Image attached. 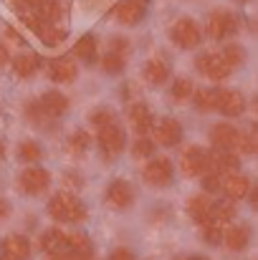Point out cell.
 <instances>
[{
  "label": "cell",
  "instance_id": "f35d334b",
  "mask_svg": "<svg viewBox=\"0 0 258 260\" xmlns=\"http://www.w3.org/2000/svg\"><path fill=\"white\" fill-rule=\"evenodd\" d=\"M86 147H89V134H86V132H76V134L71 137V149H74V152H84Z\"/></svg>",
  "mask_w": 258,
  "mask_h": 260
},
{
  "label": "cell",
  "instance_id": "9c48e42d",
  "mask_svg": "<svg viewBox=\"0 0 258 260\" xmlns=\"http://www.w3.org/2000/svg\"><path fill=\"white\" fill-rule=\"evenodd\" d=\"M48 182H51V177L43 167H28L20 174V187H23L25 194H41L48 187Z\"/></svg>",
  "mask_w": 258,
  "mask_h": 260
},
{
  "label": "cell",
  "instance_id": "ac0fdd59",
  "mask_svg": "<svg viewBox=\"0 0 258 260\" xmlns=\"http://www.w3.org/2000/svg\"><path fill=\"white\" fill-rule=\"evenodd\" d=\"M220 187L228 194V200H243L251 192V179L246 174H231L228 179H223Z\"/></svg>",
  "mask_w": 258,
  "mask_h": 260
},
{
  "label": "cell",
  "instance_id": "6da1fadb",
  "mask_svg": "<svg viewBox=\"0 0 258 260\" xmlns=\"http://www.w3.org/2000/svg\"><path fill=\"white\" fill-rule=\"evenodd\" d=\"M48 215H51L53 220H59V222H81L86 217V210L74 194L59 192V194H53L51 202H48Z\"/></svg>",
  "mask_w": 258,
  "mask_h": 260
},
{
  "label": "cell",
  "instance_id": "c3c4849f",
  "mask_svg": "<svg viewBox=\"0 0 258 260\" xmlns=\"http://www.w3.org/2000/svg\"><path fill=\"white\" fill-rule=\"evenodd\" d=\"M137 3H142V5H145V3H147V0H137Z\"/></svg>",
  "mask_w": 258,
  "mask_h": 260
},
{
  "label": "cell",
  "instance_id": "ffe728a7",
  "mask_svg": "<svg viewBox=\"0 0 258 260\" xmlns=\"http://www.w3.org/2000/svg\"><path fill=\"white\" fill-rule=\"evenodd\" d=\"M210 200L205 194H195L187 200V215L197 222V225H208L210 222Z\"/></svg>",
  "mask_w": 258,
  "mask_h": 260
},
{
  "label": "cell",
  "instance_id": "ba28073f",
  "mask_svg": "<svg viewBox=\"0 0 258 260\" xmlns=\"http://www.w3.org/2000/svg\"><path fill=\"white\" fill-rule=\"evenodd\" d=\"M106 202L117 210H127L132 202H134V189L127 179H114L109 187H106Z\"/></svg>",
  "mask_w": 258,
  "mask_h": 260
},
{
  "label": "cell",
  "instance_id": "8d00e7d4",
  "mask_svg": "<svg viewBox=\"0 0 258 260\" xmlns=\"http://www.w3.org/2000/svg\"><path fill=\"white\" fill-rule=\"evenodd\" d=\"M205 228V243H210V245H218L220 240H223V230H220V225H213V222H208V225H203Z\"/></svg>",
  "mask_w": 258,
  "mask_h": 260
},
{
  "label": "cell",
  "instance_id": "603a6c76",
  "mask_svg": "<svg viewBox=\"0 0 258 260\" xmlns=\"http://www.w3.org/2000/svg\"><path fill=\"white\" fill-rule=\"evenodd\" d=\"M38 63H41V58H38L36 53H23V56H18V58L13 61L15 76H20V79H28L31 74H36V71H38Z\"/></svg>",
  "mask_w": 258,
  "mask_h": 260
},
{
  "label": "cell",
  "instance_id": "7402d4cb",
  "mask_svg": "<svg viewBox=\"0 0 258 260\" xmlns=\"http://www.w3.org/2000/svg\"><path fill=\"white\" fill-rule=\"evenodd\" d=\"M142 15H145V5L137 3V0H122L117 5V18L124 25H134L137 20H142Z\"/></svg>",
  "mask_w": 258,
  "mask_h": 260
},
{
  "label": "cell",
  "instance_id": "cb8c5ba5",
  "mask_svg": "<svg viewBox=\"0 0 258 260\" xmlns=\"http://www.w3.org/2000/svg\"><path fill=\"white\" fill-rule=\"evenodd\" d=\"M233 217H236L233 202H215V205H210V222L213 225H225Z\"/></svg>",
  "mask_w": 258,
  "mask_h": 260
},
{
  "label": "cell",
  "instance_id": "ee69618b",
  "mask_svg": "<svg viewBox=\"0 0 258 260\" xmlns=\"http://www.w3.org/2000/svg\"><path fill=\"white\" fill-rule=\"evenodd\" d=\"M48 260H91L84 255H74V253H61V255H48Z\"/></svg>",
  "mask_w": 258,
  "mask_h": 260
},
{
  "label": "cell",
  "instance_id": "7c38bea8",
  "mask_svg": "<svg viewBox=\"0 0 258 260\" xmlns=\"http://www.w3.org/2000/svg\"><path fill=\"white\" fill-rule=\"evenodd\" d=\"M127 116H129V121H132V126H134L137 134H147V132L155 129V116H152V111H150L147 104H132L129 111H127Z\"/></svg>",
  "mask_w": 258,
  "mask_h": 260
},
{
  "label": "cell",
  "instance_id": "f546056e",
  "mask_svg": "<svg viewBox=\"0 0 258 260\" xmlns=\"http://www.w3.org/2000/svg\"><path fill=\"white\" fill-rule=\"evenodd\" d=\"M76 56H79L81 61H94V58H96V43H94L91 36H81V38L76 41Z\"/></svg>",
  "mask_w": 258,
  "mask_h": 260
},
{
  "label": "cell",
  "instance_id": "d6a6232c",
  "mask_svg": "<svg viewBox=\"0 0 258 260\" xmlns=\"http://www.w3.org/2000/svg\"><path fill=\"white\" fill-rule=\"evenodd\" d=\"M18 154H20L23 162H38L41 159V147L36 142H23L20 149H18Z\"/></svg>",
  "mask_w": 258,
  "mask_h": 260
},
{
  "label": "cell",
  "instance_id": "8992f818",
  "mask_svg": "<svg viewBox=\"0 0 258 260\" xmlns=\"http://www.w3.org/2000/svg\"><path fill=\"white\" fill-rule=\"evenodd\" d=\"M145 182L152 184V187H167L172 182V162L165 157H157L152 162H147L145 167Z\"/></svg>",
  "mask_w": 258,
  "mask_h": 260
},
{
  "label": "cell",
  "instance_id": "ab89813d",
  "mask_svg": "<svg viewBox=\"0 0 258 260\" xmlns=\"http://www.w3.org/2000/svg\"><path fill=\"white\" fill-rule=\"evenodd\" d=\"M23 23H25V25H28L33 33H41V30H43V25H46V23H43L38 15H28V13L23 15Z\"/></svg>",
  "mask_w": 258,
  "mask_h": 260
},
{
  "label": "cell",
  "instance_id": "484cf974",
  "mask_svg": "<svg viewBox=\"0 0 258 260\" xmlns=\"http://www.w3.org/2000/svg\"><path fill=\"white\" fill-rule=\"evenodd\" d=\"M195 106H197L200 111L218 109V88H197V93H195Z\"/></svg>",
  "mask_w": 258,
  "mask_h": 260
},
{
  "label": "cell",
  "instance_id": "52a82bcc",
  "mask_svg": "<svg viewBox=\"0 0 258 260\" xmlns=\"http://www.w3.org/2000/svg\"><path fill=\"white\" fill-rule=\"evenodd\" d=\"M236 28H238V20H236V15L228 13V10H218V13H213L210 20H208V36H210L213 41H220V38L236 33Z\"/></svg>",
  "mask_w": 258,
  "mask_h": 260
},
{
  "label": "cell",
  "instance_id": "4dcf8cb0",
  "mask_svg": "<svg viewBox=\"0 0 258 260\" xmlns=\"http://www.w3.org/2000/svg\"><path fill=\"white\" fill-rule=\"evenodd\" d=\"M101 66H104V71L106 74H122L124 71V58H122V53H106L104 58H101Z\"/></svg>",
  "mask_w": 258,
  "mask_h": 260
},
{
  "label": "cell",
  "instance_id": "7a4b0ae2",
  "mask_svg": "<svg viewBox=\"0 0 258 260\" xmlns=\"http://www.w3.org/2000/svg\"><path fill=\"white\" fill-rule=\"evenodd\" d=\"M172 41L180 46V48H195L200 43V28L192 18H180L170 30Z\"/></svg>",
  "mask_w": 258,
  "mask_h": 260
},
{
  "label": "cell",
  "instance_id": "5b68a950",
  "mask_svg": "<svg viewBox=\"0 0 258 260\" xmlns=\"http://www.w3.org/2000/svg\"><path fill=\"white\" fill-rule=\"evenodd\" d=\"M99 144L104 149L106 157H117L122 149H124V129L119 124H106L99 129Z\"/></svg>",
  "mask_w": 258,
  "mask_h": 260
},
{
  "label": "cell",
  "instance_id": "1f68e13d",
  "mask_svg": "<svg viewBox=\"0 0 258 260\" xmlns=\"http://www.w3.org/2000/svg\"><path fill=\"white\" fill-rule=\"evenodd\" d=\"M38 36L43 38V43H46V46H56V43H61V41L66 38V33H64V30H59L56 25H43V30H41Z\"/></svg>",
  "mask_w": 258,
  "mask_h": 260
},
{
  "label": "cell",
  "instance_id": "e0dca14e",
  "mask_svg": "<svg viewBox=\"0 0 258 260\" xmlns=\"http://www.w3.org/2000/svg\"><path fill=\"white\" fill-rule=\"evenodd\" d=\"M210 142H213L215 149H231L238 142V132L231 124H215L210 129Z\"/></svg>",
  "mask_w": 258,
  "mask_h": 260
},
{
  "label": "cell",
  "instance_id": "60d3db41",
  "mask_svg": "<svg viewBox=\"0 0 258 260\" xmlns=\"http://www.w3.org/2000/svg\"><path fill=\"white\" fill-rule=\"evenodd\" d=\"M91 121H94L96 126H106V124H111L114 119H111L109 111H94V114H91Z\"/></svg>",
  "mask_w": 258,
  "mask_h": 260
},
{
  "label": "cell",
  "instance_id": "f6af8a7d",
  "mask_svg": "<svg viewBox=\"0 0 258 260\" xmlns=\"http://www.w3.org/2000/svg\"><path fill=\"white\" fill-rule=\"evenodd\" d=\"M8 212H10L8 202H5V200H0V220H5V217H8Z\"/></svg>",
  "mask_w": 258,
  "mask_h": 260
},
{
  "label": "cell",
  "instance_id": "d4e9b609",
  "mask_svg": "<svg viewBox=\"0 0 258 260\" xmlns=\"http://www.w3.org/2000/svg\"><path fill=\"white\" fill-rule=\"evenodd\" d=\"M38 18L46 23H56L59 18H61V3L59 0H38Z\"/></svg>",
  "mask_w": 258,
  "mask_h": 260
},
{
  "label": "cell",
  "instance_id": "d6986e66",
  "mask_svg": "<svg viewBox=\"0 0 258 260\" xmlns=\"http://www.w3.org/2000/svg\"><path fill=\"white\" fill-rule=\"evenodd\" d=\"M223 240H225V245H228L233 253H241V250H246L248 243H251V230H248L246 225H231V228L225 230Z\"/></svg>",
  "mask_w": 258,
  "mask_h": 260
},
{
  "label": "cell",
  "instance_id": "d590c367",
  "mask_svg": "<svg viewBox=\"0 0 258 260\" xmlns=\"http://www.w3.org/2000/svg\"><path fill=\"white\" fill-rule=\"evenodd\" d=\"M238 149L243 152V154H253L256 152V137L253 134H238Z\"/></svg>",
  "mask_w": 258,
  "mask_h": 260
},
{
  "label": "cell",
  "instance_id": "83f0119b",
  "mask_svg": "<svg viewBox=\"0 0 258 260\" xmlns=\"http://www.w3.org/2000/svg\"><path fill=\"white\" fill-rule=\"evenodd\" d=\"M69 253L89 258V255H91V243H89V238H86V235H81V233L69 235Z\"/></svg>",
  "mask_w": 258,
  "mask_h": 260
},
{
  "label": "cell",
  "instance_id": "3957f363",
  "mask_svg": "<svg viewBox=\"0 0 258 260\" xmlns=\"http://www.w3.org/2000/svg\"><path fill=\"white\" fill-rule=\"evenodd\" d=\"M180 167L187 177L205 174L208 172V152H203L200 147H185L180 154Z\"/></svg>",
  "mask_w": 258,
  "mask_h": 260
},
{
  "label": "cell",
  "instance_id": "4316f807",
  "mask_svg": "<svg viewBox=\"0 0 258 260\" xmlns=\"http://www.w3.org/2000/svg\"><path fill=\"white\" fill-rule=\"evenodd\" d=\"M145 79L150 84H162L167 81V66L162 61H147L145 63Z\"/></svg>",
  "mask_w": 258,
  "mask_h": 260
},
{
  "label": "cell",
  "instance_id": "5bb4252c",
  "mask_svg": "<svg viewBox=\"0 0 258 260\" xmlns=\"http://www.w3.org/2000/svg\"><path fill=\"white\" fill-rule=\"evenodd\" d=\"M218 109L225 116H238L246 109V99L241 91H218Z\"/></svg>",
  "mask_w": 258,
  "mask_h": 260
},
{
  "label": "cell",
  "instance_id": "44dd1931",
  "mask_svg": "<svg viewBox=\"0 0 258 260\" xmlns=\"http://www.w3.org/2000/svg\"><path fill=\"white\" fill-rule=\"evenodd\" d=\"M51 79L59 81V84L74 81V79H76V63H74V58H69V56L56 58V61L51 63Z\"/></svg>",
  "mask_w": 258,
  "mask_h": 260
},
{
  "label": "cell",
  "instance_id": "836d02e7",
  "mask_svg": "<svg viewBox=\"0 0 258 260\" xmlns=\"http://www.w3.org/2000/svg\"><path fill=\"white\" fill-rule=\"evenodd\" d=\"M190 93H192V81H190V79H177V81L172 84V96H175L177 101L187 99Z\"/></svg>",
  "mask_w": 258,
  "mask_h": 260
},
{
  "label": "cell",
  "instance_id": "b9f144b4",
  "mask_svg": "<svg viewBox=\"0 0 258 260\" xmlns=\"http://www.w3.org/2000/svg\"><path fill=\"white\" fill-rule=\"evenodd\" d=\"M109 260H134V255H132V250H127V248H117Z\"/></svg>",
  "mask_w": 258,
  "mask_h": 260
},
{
  "label": "cell",
  "instance_id": "2e32d148",
  "mask_svg": "<svg viewBox=\"0 0 258 260\" xmlns=\"http://www.w3.org/2000/svg\"><path fill=\"white\" fill-rule=\"evenodd\" d=\"M69 106V99L61 93V91H46L43 99L38 101V109L46 114V116H61Z\"/></svg>",
  "mask_w": 258,
  "mask_h": 260
},
{
  "label": "cell",
  "instance_id": "f1b7e54d",
  "mask_svg": "<svg viewBox=\"0 0 258 260\" xmlns=\"http://www.w3.org/2000/svg\"><path fill=\"white\" fill-rule=\"evenodd\" d=\"M223 58H225V63L233 69V66H243L246 63V51H243V46H238V43H231V46H225V51L220 53Z\"/></svg>",
  "mask_w": 258,
  "mask_h": 260
},
{
  "label": "cell",
  "instance_id": "30bf717a",
  "mask_svg": "<svg viewBox=\"0 0 258 260\" xmlns=\"http://www.w3.org/2000/svg\"><path fill=\"white\" fill-rule=\"evenodd\" d=\"M238 167V154H233L231 149H213L208 154V172L220 174L223 172H233Z\"/></svg>",
  "mask_w": 258,
  "mask_h": 260
},
{
  "label": "cell",
  "instance_id": "9a60e30c",
  "mask_svg": "<svg viewBox=\"0 0 258 260\" xmlns=\"http://www.w3.org/2000/svg\"><path fill=\"white\" fill-rule=\"evenodd\" d=\"M180 137H182V126H180L175 119H162V121L155 126V139H157V144H162V147H175V144L180 142Z\"/></svg>",
  "mask_w": 258,
  "mask_h": 260
},
{
  "label": "cell",
  "instance_id": "74e56055",
  "mask_svg": "<svg viewBox=\"0 0 258 260\" xmlns=\"http://www.w3.org/2000/svg\"><path fill=\"white\" fill-rule=\"evenodd\" d=\"M220 184H223V179H220L218 174L208 172L205 177H203V187H205L208 192H218V189H220Z\"/></svg>",
  "mask_w": 258,
  "mask_h": 260
},
{
  "label": "cell",
  "instance_id": "7bdbcfd3",
  "mask_svg": "<svg viewBox=\"0 0 258 260\" xmlns=\"http://www.w3.org/2000/svg\"><path fill=\"white\" fill-rule=\"evenodd\" d=\"M13 3V8H18V10H25V8H36L38 5V0H10Z\"/></svg>",
  "mask_w": 258,
  "mask_h": 260
},
{
  "label": "cell",
  "instance_id": "7dc6e473",
  "mask_svg": "<svg viewBox=\"0 0 258 260\" xmlns=\"http://www.w3.org/2000/svg\"><path fill=\"white\" fill-rule=\"evenodd\" d=\"M187 260H208V258H203V255H192V258H187Z\"/></svg>",
  "mask_w": 258,
  "mask_h": 260
},
{
  "label": "cell",
  "instance_id": "8fae6325",
  "mask_svg": "<svg viewBox=\"0 0 258 260\" xmlns=\"http://www.w3.org/2000/svg\"><path fill=\"white\" fill-rule=\"evenodd\" d=\"M5 260H28L31 258V243L23 235H8L0 245Z\"/></svg>",
  "mask_w": 258,
  "mask_h": 260
},
{
  "label": "cell",
  "instance_id": "e575fe53",
  "mask_svg": "<svg viewBox=\"0 0 258 260\" xmlns=\"http://www.w3.org/2000/svg\"><path fill=\"white\" fill-rule=\"evenodd\" d=\"M152 152H155V144H152L150 139H137V142H134V147H132V154H134L137 159L150 157Z\"/></svg>",
  "mask_w": 258,
  "mask_h": 260
},
{
  "label": "cell",
  "instance_id": "4fadbf2b",
  "mask_svg": "<svg viewBox=\"0 0 258 260\" xmlns=\"http://www.w3.org/2000/svg\"><path fill=\"white\" fill-rule=\"evenodd\" d=\"M41 248L48 253V255H61V253H69V235L64 230H46L43 238H41Z\"/></svg>",
  "mask_w": 258,
  "mask_h": 260
},
{
  "label": "cell",
  "instance_id": "bcb514c9",
  "mask_svg": "<svg viewBox=\"0 0 258 260\" xmlns=\"http://www.w3.org/2000/svg\"><path fill=\"white\" fill-rule=\"evenodd\" d=\"M5 63H8V51H5V46L0 43V69H3Z\"/></svg>",
  "mask_w": 258,
  "mask_h": 260
},
{
  "label": "cell",
  "instance_id": "277c9868",
  "mask_svg": "<svg viewBox=\"0 0 258 260\" xmlns=\"http://www.w3.org/2000/svg\"><path fill=\"white\" fill-rule=\"evenodd\" d=\"M208 79H213V81H223V79H228L231 76V66L225 63V58L220 56V53H205V56H200L197 58V63H195Z\"/></svg>",
  "mask_w": 258,
  "mask_h": 260
}]
</instances>
